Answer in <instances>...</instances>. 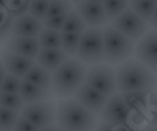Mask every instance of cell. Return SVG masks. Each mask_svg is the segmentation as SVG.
Here are the masks:
<instances>
[{
  "instance_id": "6da1fadb",
  "label": "cell",
  "mask_w": 157,
  "mask_h": 131,
  "mask_svg": "<svg viewBox=\"0 0 157 131\" xmlns=\"http://www.w3.org/2000/svg\"><path fill=\"white\" fill-rule=\"evenodd\" d=\"M115 80L119 93L147 92L154 87V73L137 59L129 58L119 64L115 71Z\"/></svg>"
},
{
  "instance_id": "7a4b0ae2",
  "label": "cell",
  "mask_w": 157,
  "mask_h": 131,
  "mask_svg": "<svg viewBox=\"0 0 157 131\" xmlns=\"http://www.w3.org/2000/svg\"><path fill=\"white\" fill-rule=\"evenodd\" d=\"M55 123L70 131H92L98 126V117L75 99L67 97L55 106Z\"/></svg>"
},
{
  "instance_id": "3957f363",
  "label": "cell",
  "mask_w": 157,
  "mask_h": 131,
  "mask_svg": "<svg viewBox=\"0 0 157 131\" xmlns=\"http://www.w3.org/2000/svg\"><path fill=\"white\" fill-rule=\"evenodd\" d=\"M86 65L78 58H68L51 73V90L55 97H72L84 83Z\"/></svg>"
},
{
  "instance_id": "277c9868",
  "label": "cell",
  "mask_w": 157,
  "mask_h": 131,
  "mask_svg": "<svg viewBox=\"0 0 157 131\" xmlns=\"http://www.w3.org/2000/svg\"><path fill=\"white\" fill-rule=\"evenodd\" d=\"M103 35V61L108 65H119L133 55L135 42L121 34L112 26L102 28Z\"/></svg>"
},
{
  "instance_id": "5b68a950",
  "label": "cell",
  "mask_w": 157,
  "mask_h": 131,
  "mask_svg": "<svg viewBox=\"0 0 157 131\" xmlns=\"http://www.w3.org/2000/svg\"><path fill=\"white\" fill-rule=\"evenodd\" d=\"M75 56L85 65H95L103 62V35L102 28L99 27H86L81 33Z\"/></svg>"
},
{
  "instance_id": "8992f818",
  "label": "cell",
  "mask_w": 157,
  "mask_h": 131,
  "mask_svg": "<svg viewBox=\"0 0 157 131\" xmlns=\"http://www.w3.org/2000/svg\"><path fill=\"white\" fill-rule=\"evenodd\" d=\"M84 83L92 86L106 96L116 93V80H115V71L108 64H95L86 68Z\"/></svg>"
},
{
  "instance_id": "52a82bcc",
  "label": "cell",
  "mask_w": 157,
  "mask_h": 131,
  "mask_svg": "<svg viewBox=\"0 0 157 131\" xmlns=\"http://www.w3.org/2000/svg\"><path fill=\"white\" fill-rule=\"evenodd\" d=\"M110 26L133 42H136L149 30V24L129 7L122 11L121 14H117L115 18H112Z\"/></svg>"
},
{
  "instance_id": "ba28073f",
  "label": "cell",
  "mask_w": 157,
  "mask_h": 131,
  "mask_svg": "<svg viewBox=\"0 0 157 131\" xmlns=\"http://www.w3.org/2000/svg\"><path fill=\"white\" fill-rule=\"evenodd\" d=\"M20 116L34 124L37 128L55 124V104L48 99L43 102L24 104L20 110Z\"/></svg>"
},
{
  "instance_id": "9c48e42d",
  "label": "cell",
  "mask_w": 157,
  "mask_h": 131,
  "mask_svg": "<svg viewBox=\"0 0 157 131\" xmlns=\"http://www.w3.org/2000/svg\"><path fill=\"white\" fill-rule=\"evenodd\" d=\"M132 113L133 111L128 107L121 93H113L108 97L102 111L99 114L102 117L103 123L116 127V126H124L128 123Z\"/></svg>"
},
{
  "instance_id": "30bf717a",
  "label": "cell",
  "mask_w": 157,
  "mask_h": 131,
  "mask_svg": "<svg viewBox=\"0 0 157 131\" xmlns=\"http://www.w3.org/2000/svg\"><path fill=\"white\" fill-rule=\"evenodd\" d=\"M136 59L149 68L151 72L156 71L157 65V40H156V31L147 30L146 33L140 37L135 44L133 49Z\"/></svg>"
},
{
  "instance_id": "8fae6325",
  "label": "cell",
  "mask_w": 157,
  "mask_h": 131,
  "mask_svg": "<svg viewBox=\"0 0 157 131\" xmlns=\"http://www.w3.org/2000/svg\"><path fill=\"white\" fill-rule=\"evenodd\" d=\"M75 11L84 20L86 27H99L101 28V27L108 26V23H109L102 3L82 0V2L75 4Z\"/></svg>"
},
{
  "instance_id": "7c38bea8",
  "label": "cell",
  "mask_w": 157,
  "mask_h": 131,
  "mask_svg": "<svg viewBox=\"0 0 157 131\" xmlns=\"http://www.w3.org/2000/svg\"><path fill=\"white\" fill-rule=\"evenodd\" d=\"M74 96H75L74 99L77 102H79L85 109H88L94 114H99L102 111L103 106H105L106 100L109 97V96L103 95V93H101L99 90L94 89L92 86H89L86 83L81 85L78 87V90L74 93Z\"/></svg>"
},
{
  "instance_id": "4fadbf2b",
  "label": "cell",
  "mask_w": 157,
  "mask_h": 131,
  "mask_svg": "<svg viewBox=\"0 0 157 131\" xmlns=\"http://www.w3.org/2000/svg\"><path fill=\"white\" fill-rule=\"evenodd\" d=\"M3 49L14 52V54H18V55H23V56L30 59H36L37 54L40 51V45H38V41H37V37L11 35L6 41Z\"/></svg>"
},
{
  "instance_id": "5bb4252c",
  "label": "cell",
  "mask_w": 157,
  "mask_h": 131,
  "mask_svg": "<svg viewBox=\"0 0 157 131\" xmlns=\"http://www.w3.org/2000/svg\"><path fill=\"white\" fill-rule=\"evenodd\" d=\"M0 58H2V62H3L6 73L14 75V76L20 78V79L24 78V75L29 72V69L34 65V59L26 58V56H23V55L6 51V49L2 51Z\"/></svg>"
},
{
  "instance_id": "9a60e30c",
  "label": "cell",
  "mask_w": 157,
  "mask_h": 131,
  "mask_svg": "<svg viewBox=\"0 0 157 131\" xmlns=\"http://www.w3.org/2000/svg\"><path fill=\"white\" fill-rule=\"evenodd\" d=\"M41 28H43L41 20L26 13L13 20L10 34L16 37H37L40 34Z\"/></svg>"
},
{
  "instance_id": "2e32d148",
  "label": "cell",
  "mask_w": 157,
  "mask_h": 131,
  "mask_svg": "<svg viewBox=\"0 0 157 131\" xmlns=\"http://www.w3.org/2000/svg\"><path fill=\"white\" fill-rule=\"evenodd\" d=\"M67 58H68V55L62 51L61 48H43L37 54L36 64L44 69H47L48 72H52Z\"/></svg>"
},
{
  "instance_id": "e0dca14e",
  "label": "cell",
  "mask_w": 157,
  "mask_h": 131,
  "mask_svg": "<svg viewBox=\"0 0 157 131\" xmlns=\"http://www.w3.org/2000/svg\"><path fill=\"white\" fill-rule=\"evenodd\" d=\"M18 95H20V97H21V100H23L24 104H29V103H36V102L48 100V99H51L52 93H51V90L41 89V87L36 86V85L30 83L29 80L21 79V82H20V90H18Z\"/></svg>"
},
{
  "instance_id": "ac0fdd59",
  "label": "cell",
  "mask_w": 157,
  "mask_h": 131,
  "mask_svg": "<svg viewBox=\"0 0 157 131\" xmlns=\"http://www.w3.org/2000/svg\"><path fill=\"white\" fill-rule=\"evenodd\" d=\"M129 9L154 28L156 27V0H129Z\"/></svg>"
},
{
  "instance_id": "d6986e66",
  "label": "cell",
  "mask_w": 157,
  "mask_h": 131,
  "mask_svg": "<svg viewBox=\"0 0 157 131\" xmlns=\"http://www.w3.org/2000/svg\"><path fill=\"white\" fill-rule=\"evenodd\" d=\"M123 100L126 102L128 107L132 111H140V113H144L151 107V100H150V96H151V90L147 92H132V93H121Z\"/></svg>"
},
{
  "instance_id": "ffe728a7",
  "label": "cell",
  "mask_w": 157,
  "mask_h": 131,
  "mask_svg": "<svg viewBox=\"0 0 157 131\" xmlns=\"http://www.w3.org/2000/svg\"><path fill=\"white\" fill-rule=\"evenodd\" d=\"M23 79L29 80L30 83L36 85V86L41 87V89L51 90V72H48L47 69H44L40 65H37L36 62L29 69V72L24 75Z\"/></svg>"
},
{
  "instance_id": "44dd1931",
  "label": "cell",
  "mask_w": 157,
  "mask_h": 131,
  "mask_svg": "<svg viewBox=\"0 0 157 131\" xmlns=\"http://www.w3.org/2000/svg\"><path fill=\"white\" fill-rule=\"evenodd\" d=\"M37 41L40 45V49H43V48H59L61 47V31H55V30L43 27L40 34L37 35Z\"/></svg>"
},
{
  "instance_id": "7402d4cb",
  "label": "cell",
  "mask_w": 157,
  "mask_h": 131,
  "mask_svg": "<svg viewBox=\"0 0 157 131\" xmlns=\"http://www.w3.org/2000/svg\"><path fill=\"white\" fill-rule=\"evenodd\" d=\"M85 30H86V24L79 17L77 11L72 9L70 13H67L61 33H84Z\"/></svg>"
},
{
  "instance_id": "603a6c76",
  "label": "cell",
  "mask_w": 157,
  "mask_h": 131,
  "mask_svg": "<svg viewBox=\"0 0 157 131\" xmlns=\"http://www.w3.org/2000/svg\"><path fill=\"white\" fill-rule=\"evenodd\" d=\"M74 9V4L70 0H48L45 17H55V16H65Z\"/></svg>"
},
{
  "instance_id": "cb8c5ba5",
  "label": "cell",
  "mask_w": 157,
  "mask_h": 131,
  "mask_svg": "<svg viewBox=\"0 0 157 131\" xmlns=\"http://www.w3.org/2000/svg\"><path fill=\"white\" fill-rule=\"evenodd\" d=\"M81 33H61V49L68 56H74L79 44Z\"/></svg>"
},
{
  "instance_id": "d4e9b609",
  "label": "cell",
  "mask_w": 157,
  "mask_h": 131,
  "mask_svg": "<svg viewBox=\"0 0 157 131\" xmlns=\"http://www.w3.org/2000/svg\"><path fill=\"white\" fill-rule=\"evenodd\" d=\"M101 3L103 6L108 20L115 18L117 14H121L122 11L129 7V0H102Z\"/></svg>"
},
{
  "instance_id": "484cf974",
  "label": "cell",
  "mask_w": 157,
  "mask_h": 131,
  "mask_svg": "<svg viewBox=\"0 0 157 131\" xmlns=\"http://www.w3.org/2000/svg\"><path fill=\"white\" fill-rule=\"evenodd\" d=\"M18 117L20 111L0 107V131H13Z\"/></svg>"
},
{
  "instance_id": "4316f807",
  "label": "cell",
  "mask_w": 157,
  "mask_h": 131,
  "mask_svg": "<svg viewBox=\"0 0 157 131\" xmlns=\"http://www.w3.org/2000/svg\"><path fill=\"white\" fill-rule=\"evenodd\" d=\"M23 106H24V103H23L18 93H3V92H0V107L20 111Z\"/></svg>"
},
{
  "instance_id": "83f0119b",
  "label": "cell",
  "mask_w": 157,
  "mask_h": 131,
  "mask_svg": "<svg viewBox=\"0 0 157 131\" xmlns=\"http://www.w3.org/2000/svg\"><path fill=\"white\" fill-rule=\"evenodd\" d=\"M14 17L6 9H0V44L10 35V28Z\"/></svg>"
},
{
  "instance_id": "f1b7e54d",
  "label": "cell",
  "mask_w": 157,
  "mask_h": 131,
  "mask_svg": "<svg viewBox=\"0 0 157 131\" xmlns=\"http://www.w3.org/2000/svg\"><path fill=\"white\" fill-rule=\"evenodd\" d=\"M20 82H21L20 78L10 75V73H6L4 78L2 79V82H0V92H3V93H18Z\"/></svg>"
},
{
  "instance_id": "f546056e",
  "label": "cell",
  "mask_w": 157,
  "mask_h": 131,
  "mask_svg": "<svg viewBox=\"0 0 157 131\" xmlns=\"http://www.w3.org/2000/svg\"><path fill=\"white\" fill-rule=\"evenodd\" d=\"M47 6L48 0H31V2H29V11L27 13L43 21L45 18V13H47Z\"/></svg>"
},
{
  "instance_id": "4dcf8cb0",
  "label": "cell",
  "mask_w": 157,
  "mask_h": 131,
  "mask_svg": "<svg viewBox=\"0 0 157 131\" xmlns=\"http://www.w3.org/2000/svg\"><path fill=\"white\" fill-rule=\"evenodd\" d=\"M6 10L16 18L18 16L26 14L29 11V2H26V0H7L6 2Z\"/></svg>"
},
{
  "instance_id": "1f68e13d",
  "label": "cell",
  "mask_w": 157,
  "mask_h": 131,
  "mask_svg": "<svg viewBox=\"0 0 157 131\" xmlns=\"http://www.w3.org/2000/svg\"><path fill=\"white\" fill-rule=\"evenodd\" d=\"M65 16H55V17H45L41 21L44 28H50V30H55V31H61L62 24H64Z\"/></svg>"
},
{
  "instance_id": "d6a6232c",
  "label": "cell",
  "mask_w": 157,
  "mask_h": 131,
  "mask_svg": "<svg viewBox=\"0 0 157 131\" xmlns=\"http://www.w3.org/2000/svg\"><path fill=\"white\" fill-rule=\"evenodd\" d=\"M14 131H38V128L34 126V124H31L29 120H26L24 117H18L17 121H16L14 124V128H13Z\"/></svg>"
},
{
  "instance_id": "836d02e7",
  "label": "cell",
  "mask_w": 157,
  "mask_h": 131,
  "mask_svg": "<svg viewBox=\"0 0 157 131\" xmlns=\"http://www.w3.org/2000/svg\"><path fill=\"white\" fill-rule=\"evenodd\" d=\"M38 131H58V128H57L55 124H52V126H47V127L38 128Z\"/></svg>"
},
{
  "instance_id": "e575fe53",
  "label": "cell",
  "mask_w": 157,
  "mask_h": 131,
  "mask_svg": "<svg viewBox=\"0 0 157 131\" xmlns=\"http://www.w3.org/2000/svg\"><path fill=\"white\" fill-rule=\"evenodd\" d=\"M4 75H6V71H4L3 62H2V58H0V82H2V79L4 78Z\"/></svg>"
},
{
  "instance_id": "d590c367",
  "label": "cell",
  "mask_w": 157,
  "mask_h": 131,
  "mask_svg": "<svg viewBox=\"0 0 157 131\" xmlns=\"http://www.w3.org/2000/svg\"><path fill=\"white\" fill-rule=\"evenodd\" d=\"M6 2L7 0H0V9H6Z\"/></svg>"
},
{
  "instance_id": "8d00e7d4",
  "label": "cell",
  "mask_w": 157,
  "mask_h": 131,
  "mask_svg": "<svg viewBox=\"0 0 157 131\" xmlns=\"http://www.w3.org/2000/svg\"><path fill=\"white\" fill-rule=\"evenodd\" d=\"M72 4H77V3H79V2H82V0H70Z\"/></svg>"
},
{
  "instance_id": "74e56055",
  "label": "cell",
  "mask_w": 157,
  "mask_h": 131,
  "mask_svg": "<svg viewBox=\"0 0 157 131\" xmlns=\"http://www.w3.org/2000/svg\"><path fill=\"white\" fill-rule=\"evenodd\" d=\"M86 2H95V3H101L102 0H86Z\"/></svg>"
},
{
  "instance_id": "f35d334b",
  "label": "cell",
  "mask_w": 157,
  "mask_h": 131,
  "mask_svg": "<svg viewBox=\"0 0 157 131\" xmlns=\"http://www.w3.org/2000/svg\"><path fill=\"white\" fill-rule=\"evenodd\" d=\"M147 131H156V127H151V128H149Z\"/></svg>"
},
{
  "instance_id": "ab89813d",
  "label": "cell",
  "mask_w": 157,
  "mask_h": 131,
  "mask_svg": "<svg viewBox=\"0 0 157 131\" xmlns=\"http://www.w3.org/2000/svg\"><path fill=\"white\" fill-rule=\"evenodd\" d=\"M58 131H70V130H65V128H58Z\"/></svg>"
},
{
  "instance_id": "60d3db41",
  "label": "cell",
  "mask_w": 157,
  "mask_h": 131,
  "mask_svg": "<svg viewBox=\"0 0 157 131\" xmlns=\"http://www.w3.org/2000/svg\"><path fill=\"white\" fill-rule=\"evenodd\" d=\"M26 2H31V0H26Z\"/></svg>"
},
{
  "instance_id": "b9f144b4",
  "label": "cell",
  "mask_w": 157,
  "mask_h": 131,
  "mask_svg": "<svg viewBox=\"0 0 157 131\" xmlns=\"http://www.w3.org/2000/svg\"><path fill=\"white\" fill-rule=\"evenodd\" d=\"M13 131H14V130H13Z\"/></svg>"
}]
</instances>
